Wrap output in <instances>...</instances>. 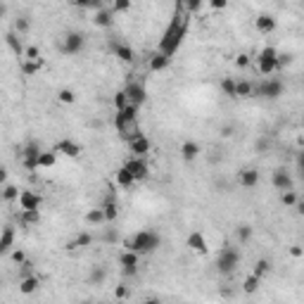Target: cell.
Returning a JSON list of instances; mask_svg holds the SVG:
<instances>
[{"instance_id":"29","label":"cell","mask_w":304,"mask_h":304,"mask_svg":"<svg viewBox=\"0 0 304 304\" xmlns=\"http://www.w3.org/2000/svg\"><path fill=\"white\" fill-rule=\"evenodd\" d=\"M254 24H257V29H259L261 34H271V31L276 29V19L271 17V15H259Z\"/></svg>"},{"instance_id":"54","label":"cell","mask_w":304,"mask_h":304,"mask_svg":"<svg viewBox=\"0 0 304 304\" xmlns=\"http://www.w3.org/2000/svg\"><path fill=\"white\" fill-rule=\"evenodd\" d=\"M5 17H8V3H5V0H0V22H3Z\"/></svg>"},{"instance_id":"18","label":"cell","mask_w":304,"mask_h":304,"mask_svg":"<svg viewBox=\"0 0 304 304\" xmlns=\"http://www.w3.org/2000/svg\"><path fill=\"white\" fill-rule=\"evenodd\" d=\"M38 285H41V280H38V276H24V278H19V292L22 295H34L38 290Z\"/></svg>"},{"instance_id":"5","label":"cell","mask_w":304,"mask_h":304,"mask_svg":"<svg viewBox=\"0 0 304 304\" xmlns=\"http://www.w3.org/2000/svg\"><path fill=\"white\" fill-rule=\"evenodd\" d=\"M252 95H261V98H266V100H278L280 95H283V81L264 79L259 88L252 90Z\"/></svg>"},{"instance_id":"13","label":"cell","mask_w":304,"mask_h":304,"mask_svg":"<svg viewBox=\"0 0 304 304\" xmlns=\"http://www.w3.org/2000/svg\"><path fill=\"white\" fill-rule=\"evenodd\" d=\"M271 181H273V186H276L278 190H290V188H295V179H292V174H290V171H287L285 167H278V169L273 171Z\"/></svg>"},{"instance_id":"43","label":"cell","mask_w":304,"mask_h":304,"mask_svg":"<svg viewBox=\"0 0 304 304\" xmlns=\"http://www.w3.org/2000/svg\"><path fill=\"white\" fill-rule=\"evenodd\" d=\"M221 90H224L228 98H235V81H233V79H224V81H221Z\"/></svg>"},{"instance_id":"2","label":"cell","mask_w":304,"mask_h":304,"mask_svg":"<svg viewBox=\"0 0 304 304\" xmlns=\"http://www.w3.org/2000/svg\"><path fill=\"white\" fill-rule=\"evenodd\" d=\"M162 245V235L157 231H138L133 238L124 240L126 250H133L138 254H150Z\"/></svg>"},{"instance_id":"31","label":"cell","mask_w":304,"mask_h":304,"mask_svg":"<svg viewBox=\"0 0 304 304\" xmlns=\"http://www.w3.org/2000/svg\"><path fill=\"white\" fill-rule=\"evenodd\" d=\"M41 67H43V60H24L22 62V74L24 76H34V74H38Z\"/></svg>"},{"instance_id":"35","label":"cell","mask_w":304,"mask_h":304,"mask_svg":"<svg viewBox=\"0 0 304 304\" xmlns=\"http://www.w3.org/2000/svg\"><path fill=\"white\" fill-rule=\"evenodd\" d=\"M29 29H31V19H29V17H17V19H15V29H12V31H17L19 36H24Z\"/></svg>"},{"instance_id":"33","label":"cell","mask_w":304,"mask_h":304,"mask_svg":"<svg viewBox=\"0 0 304 304\" xmlns=\"http://www.w3.org/2000/svg\"><path fill=\"white\" fill-rule=\"evenodd\" d=\"M86 224H90V226L105 224V212H102V207H98V209H90L88 214H86Z\"/></svg>"},{"instance_id":"24","label":"cell","mask_w":304,"mask_h":304,"mask_svg":"<svg viewBox=\"0 0 304 304\" xmlns=\"http://www.w3.org/2000/svg\"><path fill=\"white\" fill-rule=\"evenodd\" d=\"M55 164H57V152L41 150V155H38V169H53Z\"/></svg>"},{"instance_id":"27","label":"cell","mask_w":304,"mask_h":304,"mask_svg":"<svg viewBox=\"0 0 304 304\" xmlns=\"http://www.w3.org/2000/svg\"><path fill=\"white\" fill-rule=\"evenodd\" d=\"M88 245H93V235L83 231V233H79L72 242H67V250H81V247H88Z\"/></svg>"},{"instance_id":"19","label":"cell","mask_w":304,"mask_h":304,"mask_svg":"<svg viewBox=\"0 0 304 304\" xmlns=\"http://www.w3.org/2000/svg\"><path fill=\"white\" fill-rule=\"evenodd\" d=\"M5 43H8V48L17 55V57H24V45H22V38H19L17 31H8V34H5Z\"/></svg>"},{"instance_id":"58","label":"cell","mask_w":304,"mask_h":304,"mask_svg":"<svg viewBox=\"0 0 304 304\" xmlns=\"http://www.w3.org/2000/svg\"><path fill=\"white\" fill-rule=\"evenodd\" d=\"M8 181V171H5V167H0V186Z\"/></svg>"},{"instance_id":"40","label":"cell","mask_w":304,"mask_h":304,"mask_svg":"<svg viewBox=\"0 0 304 304\" xmlns=\"http://www.w3.org/2000/svg\"><path fill=\"white\" fill-rule=\"evenodd\" d=\"M57 100L64 102V105H74V102H76V93L69 90V88H62L60 93H57Z\"/></svg>"},{"instance_id":"55","label":"cell","mask_w":304,"mask_h":304,"mask_svg":"<svg viewBox=\"0 0 304 304\" xmlns=\"http://www.w3.org/2000/svg\"><path fill=\"white\" fill-rule=\"evenodd\" d=\"M88 10H93V12H95V10H102V0H90Z\"/></svg>"},{"instance_id":"16","label":"cell","mask_w":304,"mask_h":304,"mask_svg":"<svg viewBox=\"0 0 304 304\" xmlns=\"http://www.w3.org/2000/svg\"><path fill=\"white\" fill-rule=\"evenodd\" d=\"M55 152H57V155H64V157H79L81 145L76 143V140L62 138V140H57V145H55Z\"/></svg>"},{"instance_id":"20","label":"cell","mask_w":304,"mask_h":304,"mask_svg":"<svg viewBox=\"0 0 304 304\" xmlns=\"http://www.w3.org/2000/svg\"><path fill=\"white\" fill-rule=\"evenodd\" d=\"M93 22H95V27L100 29H109L112 27V22H114V12L112 10H95V17H93Z\"/></svg>"},{"instance_id":"39","label":"cell","mask_w":304,"mask_h":304,"mask_svg":"<svg viewBox=\"0 0 304 304\" xmlns=\"http://www.w3.org/2000/svg\"><path fill=\"white\" fill-rule=\"evenodd\" d=\"M0 197H3L5 202H15V200L19 197V188H17V186H5L3 193H0Z\"/></svg>"},{"instance_id":"36","label":"cell","mask_w":304,"mask_h":304,"mask_svg":"<svg viewBox=\"0 0 304 304\" xmlns=\"http://www.w3.org/2000/svg\"><path fill=\"white\" fill-rule=\"evenodd\" d=\"M280 202L285 207H295L299 200H297V193H295V188H290V190H283L280 193Z\"/></svg>"},{"instance_id":"57","label":"cell","mask_w":304,"mask_h":304,"mask_svg":"<svg viewBox=\"0 0 304 304\" xmlns=\"http://www.w3.org/2000/svg\"><path fill=\"white\" fill-rule=\"evenodd\" d=\"M290 254H292V257H297V259H299V257H302V247H299V245H295V247H292V250H290Z\"/></svg>"},{"instance_id":"50","label":"cell","mask_w":304,"mask_h":304,"mask_svg":"<svg viewBox=\"0 0 304 304\" xmlns=\"http://www.w3.org/2000/svg\"><path fill=\"white\" fill-rule=\"evenodd\" d=\"M114 297H116V299H124V297H128V287H126V285H116L114 287Z\"/></svg>"},{"instance_id":"37","label":"cell","mask_w":304,"mask_h":304,"mask_svg":"<svg viewBox=\"0 0 304 304\" xmlns=\"http://www.w3.org/2000/svg\"><path fill=\"white\" fill-rule=\"evenodd\" d=\"M268 271H271V261H268V259H257V264H254V271H252V273H254V276H259V278H264Z\"/></svg>"},{"instance_id":"47","label":"cell","mask_w":304,"mask_h":304,"mask_svg":"<svg viewBox=\"0 0 304 304\" xmlns=\"http://www.w3.org/2000/svg\"><path fill=\"white\" fill-rule=\"evenodd\" d=\"M205 3H207V0H186V8H188V12H197Z\"/></svg>"},{"instance_id":"48","label":"cell","mask_w":304,"mask_h":304,"mask_svg":"<svg viewBox=\"0 0 304 304\" xmlns=\"http://www.w3.org/2000/svg\"><path fill=\"white\" fill-rule=\"evenodd\" d=\"M12 261L15 264H22V261H27V254H24V250H12Z\"/></svg>"},{"instance_id":"28","label":"cell","mask_w":304,"mask_h":304,"mask_svg":"<svg viewBox=\"0 0 304 304\" xmlns=\"http://www.w3.org/2000/svg\"><path fill=\"white\" fill-rule=\"evenodd\" d=\"M105 278H107V268L102 266V264H95V266L90 268L88 280L93 283V285H102V283H105Z\"/></svg>"},{"instance_id":"45","label":"cell","mask_w":304,"mask_h":304,"mask_svg":"<svg viewBox=\"0 0 304 304\" xmlns=\"http://www.w3.org/2000/svg\"><path fill=\"white\" fill-rule=\"evenodd\" d=\"M31 273H34V264H31V261H22V264H19V278H24V276H31Z\"/></svg>"},{"instance_id":"17","label":"cell","mask_w":304,"mask_h":304,"mask_svg":"<svg viewBox=\"0 0 304 304\" xmlns=\"http://www.w3.org/2000/svg\"><path fill=\"white\" fill-rule=\"evenodd\" d=\"M12 247H15V228L12 226H5L3 233H0V257L12 252Z\"/></svg>"},{"instance_id":"46","label":"cell","mask_w":304,"mask_h":304,"mask_svg":"<svg viewBox=\"0 0 304 304\" xmlns=\"http://www.w3.org/2000/svg\"><path fill=\"white\" fill-rule=\"evenodd\" d=\"M24 60H41V53H38L36 45H29V48H24Z\"/></svg>"},{"instance_id":"34","label":"cell","mask_w":304,"mask_h":304,"mask_svg":"<svg viewBox=\"0 0 304 304\" xmlns=\"http://www.w3.org/2000/svg\"><path fill=\"white\" fill-rule=\"evenodd\" d=\"M259 283H261V278L252 273V276L245 278V283H242V290H245V292H257V290H259Z\"/></svg>"},{"instance_id":"4","label":"cell","mask_w":304,"mask_h":304,"mask_svg":"<svg viewBox=\"0 0 304 304\" xmlns=\"http://www.w3.org/2000/svg\"><path fill=\"white\" fill-rule=\"evenodd\" d=\"M83 48H86V36H83L81 31H69V34H64L62 45H60V50H62L64 55H79Z\"/></svg>"},{"instance_id":"6","label":"cell","mask_w":304,"mask_h":304,"mask_svg":"<svg viewBox=\"0 0 304 304\" xmlns=\"http://www.w3.org/2000/svg\"><path fill=\"white\" fill-rule=\"evenodd\" d=\"M276 55L278 50L276 48H264L259 53V57H257V67H259V72L264 74V76H268V74H273L276 72Z\"/></svg>"},{"instance_id":"44","label":"cell","mask_w":304,"mask_h":304,"mask_svg":"<svg viewBox=\"0 0 304 304\" xmlns=\"http://www.w3.org/2000/svg\"><path fill=\"white\" fill-rule=\"evenodd\" d=\"M131 10V0H114L112 12H128Z\"/></svg>"},{"instance_id":"38","label":"cell","mask_w":304,"mask_h":304,"mask_svg":"<svg viewBox=\"0 0 304 304\" xmlns=\"http://www.w3.org/2000/svg\"><path fill=\"white\" fill-rule=\"evenodd\" d=\"M235 235H238V240L240 242H250L252 240V226L250 224H240L238 226V231H235Z\"/></svg>"},{"instance_id":"56","label":"cell","mask_w":304,"mask_h":304,"mask_svg":"<svg viewBox=\"0 0 304 304\" xmlns=\"http://www.w3.org/2000/svg\"><path fill=\"white\" fill-rule=\"evenodd\" d=\"M88 3H90V0H72L74 8H88Z\"/></svg>"},{"instance_id":"32","label":"cell","mask_w":304,"mask_h":304,"mask_svg":"<svg viewBox=\"0 0 304 304\" xmlns=\"http://www.w3.org/2000/svg\"><path fill=\"white\" fill-rule=\"evenodd\" d=\"M116 183H119L121 188H131L135 181H133V176H131V171L126 169V167H121V169L116 171Z\"/></svg>"},{"instance_id":"23","label":"cell","mask_w":304,"mask_h":304,"mask_svg":"<svg viewBox=\"0 0 304 304\" xmlns=\"http://www.w3.org/2000/svg\"><path fill=\"white\" fill-rule=\"evenodd\" d=\"M114 48V57H119L121 62H133V57H135V53H133V48L131 45H126V43H114L112 45Z\"/></svg>"},{"instance_id":"10","label":"cell","mask_w":304,"mask_h":304,"mask_svg":"<svg viewBox=\"0 0 304 304\" xmlns=\"http://www.w3.org/2000/svg\"><path fill=\"white\" fill-rule=\"evenodd\" d=\"M126 98H128V102H133V105H143L145 100H147V90H145V86L140 83V81H131L128 86H126Z\"/></svg>"},{"instance_id":"30","label":"cell","mask_w":304,"mask_h":304,"mask_svg":"<svg viewBox=\"0 0 304 304\" xmlns=\"http://www.w3.org/2000/svg\"><path fill=\"white\" fill-rule=\"evenodd\" d=\"M252 83L247 79L235 81V98H252Z\"/></svg>"},{"instance_id":"9","label":"cell","mask_w":304,"mask_h":304,"mask_svg":"<svg viewBox=\"0 0 304 304\" xmlns=\"http://www.w3.org/2000/svg\"><path fill=\"white\" fill-rule=\"evenodd\" d=\"M38 155H41V145H38V143H29L24 150L19 152V157H22V164H24L29 171L38 169Z\"/></svg>"},{"instance_id":"51","label":"cell","mask_w":304,"mask_h":304,"mask_svg":"<svg viewBox=\"0 0 304 304\" xmlns=\"http://www.w3.org/2000/svg\"><path fill=\"white\" fill-rule=\"evenodd\" d=\"M268 147H271V140H268V138H259V140H257V152H264V150H268Z\"/></svg>"},{"instance_id":"22","label":"cell","mask_w":304,"mask_h":304,"mask_svg":"<svg viewBox=\"0 0 304 304\" xmlns=\"http://www.w3.org/2000/svg\"><path fill=\"white\" fill-rule=\"evenodd\" d=\"M200 145L195 143V140H186V143L181 145V157H183V162H193L200 157Z\"/></svg>"},{"instance_id":"59","label":"cell","mask_w":304,"mask_h":304,"mask_svg":"<svg viewBox=\"0 0 304 304\" xmlns=\"http://www.w3.org/2000/svg\"><path fill=\"white\" fill-rule=\"evenodd\" d=\"M221 135H226V138L233 135V126H224V128H221Z\"/></svg>"},{"instance_id":"11","label":"cell","mask_w":304,"mask_h":304,"mask_svg":"<svg viewBox=\"0 0 304 304\" xmlns=\"http://www.w3.org/2000/svg\"><path fill=\"white\" fill-rule=\"evenodd\" d=\"M126 143H128V150H131L133 157H145V155L150 152V140H147L143 133H133Z\"/></svg>"},{"instance_id":"49","label":"cell","mask_w":304,"mask_h":304,"mask_svg":"<svg viewBox=\"0 0 304 304\" xmlns=\"http://www.w3.org/2000/svg\"><path fill=\"white\" fill-rule=\"evenodd\" d=\"M212 10H226L228 8V0H207Z\"/></svg>"},{"instance_id":"52","label":"cell","mask_w":304,"mask_h":304,"mask_svg":"<svg viewBox=\"0 0 304 304\" xmlns=\"http://www.w3.org/2000/svg\"><path fill=\"white\" fill-rule=\"evenodd\" d=\"M235 64H238V67H247V64H250V57H247V55H238V60H235Z\"/></svg>"},{"instance_id":"25","label":"cell","mask_w":304,"mask_h":304,"mask_svg":"<svg viewBox=\"0 0 304 304\" xmlns=\"http://www.w3.org/2000/svg\"><path fill=\"white\" fill-rule=\"evenodd\" d=\"M169 64H171V57H169V55L157 53V55H152V60H150V72H164Z\"/></svg>"},{"instance_id":"14","label":"cell","mask_w":304,"mask_h":304,"mask_svg":"<svg viewBox=\"0 0 304 304\" xmlns=\"http://www.w3.org/2000/svg\"><path fill=\"white\" fill-rule=\"evenodd\" d=\"M19 209H41V195L34 190H22L17 197Z\"/></svg>"},{"instance_id":"8","label":"cell","mask_w":304,"mask_h":304,"mask_svg":"<svg viewBox=\"0 0 304 304\" xmlns=\"http://www.w3.org/2000/svg\"><path fill=\"white\" fill-rule=\"evenodd\" d=\"M138 259H140V254L133 250H126L119 254V264H121L124 276H135L138 273Z\"/></svg>"},{"instance_id":"42","label":"cell","mask_w":304,"mask_h":304,"mask_svg":"<svg viewBox=\"0 0 304 304\" xmlns=\"http://www.w3.org/2000/svg\"><path fill=\"white\" fill-rule=\"evenodd\" d=\"M112 102H114V109H121L128 105V98H126V90H119V93H114V98H112Z\"/></svg>"},{"instance_id":"7","label":"cell","mask_w":304,"mask_h":304,"mask_svg":"<svg viewBox=\"0 0 304 304\" xmlns=\"http://www.w3.org/2000/svg\"><path fill=\"white\" fill-rule=\"evenodd\" d=\"M138 105H133V102H128L126 107L121 109H116V114H114V126H116V131L119 128H124L126 124H133L135 119H138Z\"/></svg>"},{"instance_id":"3","label":"cell","mask_w":304,"mask_h":304,"mask_svg":"<svg viewBox=\"0 0 304 304\" xmlns=\"http://www.w3.org/2000/svg\"><path fill=\"white\" fill-rule=\"evenodd\" d=\"M238 264H240V252L235 247H224L219 252V257H216V271L221 276H231L233 271L238 268Z\"/></svg>"},{"instance_id":"26","label":"cell","mask_w":304,"mask_h":304,"mask_svg":"<svg viewBox=\"0 0 304 304\" xmlns=\"http://www.w3.org/2000/svg\"><path fill=\"white\" fill-rule=\"evenodd\" d=\"M19 221H22V226H36L41 221V209H22Z\"/></svg>"},{"instance_id":"53","label":"cell","mask_w":304,"mask_h":304,"mask_svg":"<svg viewBox=\"0 0 304 304\" xmlns=\"http://www.w3.org/2000/svg\"><path fill=\"white\" fill-rule=\"evenodd\" d=\"M116 238H119L116 231H107L105 235H102V240H105V242H116Z\"/></svg>"},{"instance_id":"1","label":"cell","mask_w":304,"mask_h":304,"mask_svg":"<svg viewBox=\"0 0 304 304\" xmlns=\"http://www.w3.org/2000/svg\"><path fill=\"white\" fill-rule=\"evenodd\" d=\"M186 31H188V17H183L181 12H176L174 19L169 22L167 31H164L162 41H160V53L174 57V53L179 50V45L183 43V38H186Z\"/></svg>"},{"instance_id":"12","label":"cell","mask_w":304,"mask_h":304,"mask_svg":"<svg viewBox=\"0 0 304 304\" xmlns=\"http://www.w3.org/2000/svg\"><path fill=\"white\" fill-rule=\"evenodd\" d=\"M126 169L131 171V176H133V181H143L145 176H147V171H150V167H147V162H145V157H131V160L124 164Z\"/></svg>"},{"instance_id":"41","label":"cell","mask_w":304,"mask_h":304,"mask_svg":"<svg viewBox=\"0 0 304 304\" xmlns=\"http://www.w3.org/2000/svg\"><path fill=\"white\" fill-rule=\"evenodd\" d=\"M292 64V55L290 53H278L276 55V69H285Z\"/></svg>"},{"instance_id":"21","label":"cell","mask_w":304,"mask_h":304,"mask_svg":"<svg viewBox=\"0 0 304 304\" xmlns=\"http://www.w3.org/2000/svg\"><path fill=\"white\" fill-rule=\"evenodd\" d=\"M242 188H254L257 183H259V171L257 169H242L240 176H238Z\"/></svg>"},{"instance_id":"15","label":"cell","mask_w":304,"mask_h":304,"mask_svg":"<svg viewBox=\"0 0 304 304\" xmlns=\"http://www.w3.org/2000/svg\"><path fill=\"white\" fill-rule=\"evenodd\" d=\"M186 245H188L193 252H197V254H207V252H209V247H207V238H205V235H202L200 231L188 233V238H186Z\"/></svg>"}]
</instances>
